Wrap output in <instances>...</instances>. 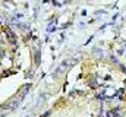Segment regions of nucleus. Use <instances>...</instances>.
Instances as JSON below:
<instances>
[{
    "instance_id": "1",
    "label": "nucleus",
    "mask_w": 126,
    "mask_h": 117,
    "mask_svg": "<svg viewBox=\"0 0 126 117\" xmlns=\"http://www.w3.org/2000/svg\"><path fill=\"white\" fill-rule=\"evenodd\" d=\"M72 63H73V61H63L62 64H59V67H57V69H56V72H54V73H56V76H60L62 73H64V72L69 69V66H70Z\"/></svg>"
},
{
    "instance_id": "2",
    "label": "nucleus",
    "mask_w": 126,
    "mask_h": 117,
    "mask_svg": "<svg viewBox=\"0 0 126 117\" xmlns=\"http://www.w3.org/2000/svg\"><path fill=\"white\" fill-rule=\"evenodd\" d=\"M30 87H31V85H25V87H24L22 89H21V91H19V94L16 95V100H18L19 102H22V100H24V98H25V95L28 94V91H30Z\"/></svg>"
},
{
    "instance_id": "3",
    "label": "nucleus",
    "mask_w": 126,
    "mask_h": 117,
    "mask_svg": "<svg viewBox=\"0 0 126 117\" xmlns=\"http://www.w3.org/2000/svg\"><path fill=\"white\" fill-rule=\"evenodd\" d=\"M19 104H21V102L15 98V100H12V101L7 104V108H9V110H15V108H18V105H19Z\"/></svg>"
},
{
    "instance_id": "4",
    "label": "nucleus",
    "mask_w": 126,
    "mask_h": 117,
    "mask_svg": "<svg viewBox=\"0 0 126 117\" xmlns=\"http://www.w3.org/2000/svg\"><path fill=\"white\" fill-rule=\"evenodd\" d=\"M0 117H4V114H3V113H1V114H0Z\"/></svg>"
}]
</instances>
